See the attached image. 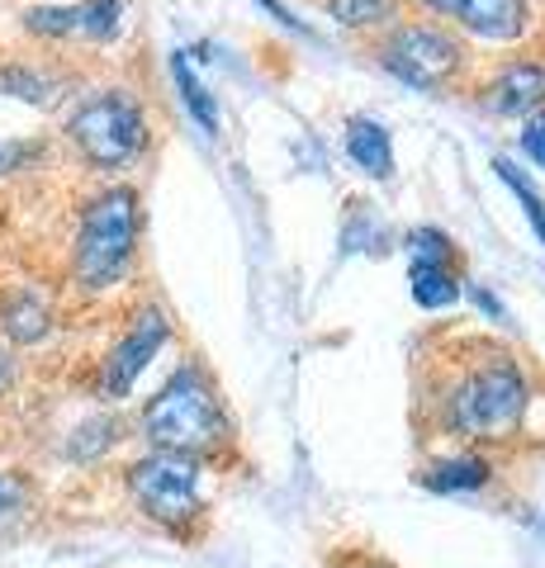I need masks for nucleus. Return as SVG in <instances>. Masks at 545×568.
Here are the masks:
<instances>
[{
  "mask_svg": "<svg viewBox=\"0 0 545 568\" xmlns=\"http://www.w3.org/2000/svg\"><path fill=\"white\" fill-rule=\"evenodd\" d=\"M129 493L162 526H181L200 511V465L190 455L152 450L129 469Z\"/></svg>",
  "mask_w": 545,
  "mask_h": 568,
  "instance_id": "nucleus-6",
  "label": "nucleus"
},
{
  "mask_svg": "<svg viewBox=\"0 0 545 568\" xmlns=\"http://www.w3.org/2000/svg\"><path fill=\"white\" fill-rule=\"evenodd\" d=\"M0 327H6L10 342L33 346V342H43V336L52 332V313H48L33 294H20V298H10L6 317H0Z\"/></svg>",
  "mask_w": 545,
  "mask_h": 568,
  "instance_id": "nucleus-14",
  "label": "nucleus"
},
{
  "mask_svg": "<svg viewBox=\"0 0 545 568\" xmlns=\"http://www.w3.org/2000/svg\"><path fill=\"white\" fill-rule=\"evenodd\" d=\"M455 20L488 43H507L526 29V0H461Z\"/></svg>",
  "mask_w": 545,
  "mask_h": 568,
  "instance_id": "nucleus-10",
  "label": "nucleus"
},
{
  "mask_svg": "<svg viewBox=\"0 0 545 568\" xmlns=\"http://www.w3.org/2000/svg\"><path fill=\"white\" fill-rule=\"evenodd\" d=\"M488 484V465L480 455H465V459H442V465L427 469V488L436 493H474Z\"/></svg>",
  "mask_w": 545,
  "mask_h": 568,
  "instance_id": "nucleus-15",
  "label": "nucleus"
},
{
  "mask_svg": "<svg viewBox=\"0 0 545 568\" xmlns=\"http://www.w3.org/2000/svg\"><path fill=\"white\" fill-rule=\"evenodd\" d=\"M14 384V355L0 351V398H6V388Z\"/></svg>",
  "mask_w": 545,
  "mask_h": 568,
  "instance_id": "nucleus-25",
  "label": "nucleus"
},
{
  "mask_svg": "<svg viewBox=\"0 0 545 568\" xmlns=\"http://www.w3.org/2000/svg\"><path fill=\"white\" fill-rule=\"evenodd\" d=\"M67 138L77 142V152L91 166H104V171L129 166L133 156L148 148L143 104H138L129 91L91 95L72 119H67Z\"/></svg>",
  "mask_w": 545,
  "mask_h": 568,
  "instance_id": "nucleus-4",
  "label": "nucleus"
},
{
  "mask_svg": "<svg viewBox=\"0 0 545 568\" xmlns=\"http://www.w3.org/2000/svg\"><path fill=\"white\" fill-rule=\"evenodd\" d=\"M24 497H29L24 478H14V474H0V521H6V517H14V511L24 507Z\"/></svg>",
  "mask_w": 545,
  "mask_h": 568,
  "instance_id": "nucleus-21",
  "label": "nucleus"
},
{
  "mask_svg": "<svg viewBox=\"0 0 545 568\" xmlns=\"http://www.w3.org/2000/svg\"><path fill=\"white\" fill-rule=\"evenodd\" d=\"M143 432L157 450H171V455H204L228 440V422H223V407L219 394L195 365H181L175 375L162 384L148 407H143Z\"/></svg>",
  "mask_w": 545,
  "mask_h": 568,
  "instance_id": "nucleus-2",
  "label": "nucleus"
},
{
  "mask_svg": "<svg viewBox=\"0 0 545 568\" xmlns=\"http://www.w3.org/2000/svg\"><path fill=\"white\" fill-rule=\"evenodd\" d=\"M166 336H171V323H166L162 308H143V313H138L133 327L124 332V342L104 355V365H100V394L104 398H129V388L152 365V355L166 346Z\"/></svg>",
  "mask_w": 545,
  "mask_h": 568,
  "instance_id": "nucleus-7",
  "label": "nucleus"
},
{
  "mask_svg": "<svg viewBox=\"0 0 545 568\" xmlns=\"http://www.w3.org/2000/svg\"><path fill=\"white\" fill-rule=\"evenodd\" d=\"M380 67L394 71L403 85L417 91H442L465 67V43L442 24H403L380 43Z\"/></svg>",
  "mask_w": 545,
  "mask_h": 568,
  "instance_id": "nucleus-5",
  "label": "nucleus"
},
{
  "mask_svg": "<svg viewBox=\"0 0 545 568\" xmlns=\"http://www.w3.org/2000/svg\"><path fill=\"white\" fill-rule=\"evenodd\" d=\"M413 252H417V261H427V265H442L446 256H451V242L436 233V227H417L413 233Z\"/></svg>",
  "mask_w": 545,
  "mask_h": 568,
  "instance_id": "nucleus-19",
  "label": "nucleus"
},
{
  "mask_svg": "<svg viewBox=\"0 0 545 568\" xmlns=\"http://www.w3.org/2000/svg\"><path fill=\"white\" fill-rule=\"evenodd\" d=\"M171 77H175V85H181L185 110L195 114V123H200L209 138H214V133H219V104H214V95L204 91V81L195 77V67H190L185 52H171Z\"/></svg>",
  "mask_w": 545,
  "mask_h": 568,
  "instance_id": "nucleus-12",
  "label": "nucleus"
},
{
  "mask_svg": "<svg viewBox=\"0 0 545 568\" xmlns=\"http://www.w3.org/2000/svg\"><path fill=\"white\" fill-rule=\"evenodd\" d=\"M522 148H526V152H532V156H536V162L545 166V119H536V123H532V129H526V138H522Z\"/></svg>",
  "mask_w": 545,
  "mask_h": 568,
  "instance_id": "nucleus-23",
  "label": "nucleus"
},
{
  "mask_svg": "<svg viewBox=\"0 0 545 568\" xmlns=\"http://www.w3.org/2000/svg\"><path fill=\"white\" fill-rule=\"evenodd\" d=\"M327 10L346 29H371L380 20H390V0H327Z\"/></svg>",
  "mask_w": 545,
  "mask_h": 568,
  "instance_id": "nucleus-18",
  "label": "nucleus"
},
{
  "mask_svg": "<svg viewBox=\"0 0 545 568\" xmlns=\"http://www.w3.org/2000/svg\"><path fill=\"white\" fill-rule=\"evenodd\" d=\"M488 100L503 114H532L545 104V62H507L494 85H488Z\"/></svg>",
  "mask_w": 545,
  "mask_h": 568,
  "instance_id": "nucleus-9",
  "label": "nucleus"
},
{
  "mask_svg": "<svg viewBox=\"0 0 545 568\" xmlns=\"http://www.w3.org/2000/svg\"><path fill=\"white\" fill-rule=\"evenodd\" d=\"M346 156L365 175H375V181H390V175H394L390 133H384L375 119H351V129H346Z\"/></svg>",
  "mask_w": 545,
  "mask_h": 568,
  "instance_id": "nucleus-11",
  "label": "nucleus"
},
{
  "mask_svg": "<svg viewBox=\"0 0 545 568\" xmlns=\"http://www.w3.org/2000/svg\"><path fill=\"white\" fill-rule=\"evenodd\" d=\"M0 95H14V100H29V104H52V81L39 77L33 67H0Z\"/></svg>",
  "mask_w": 545,
  "mask_h": 568,
  "instance_id": "nucleus-16",
  "label": "nucleus"
},
{
  "mask_svg": "<svg viewBox=\"0 0 545 568\" xmlns=\"http://www.w3.org/2000/svg\"><path fill=\"white\" fill-rule=\"evenodd\" d=\"M417 6H427L432 14H446V20H455V10H461V0H417Z\"/></svg>",
  "mask_w": 545,
  "mask_h": 568,
  "instance_id": "nucleus-24",
  "label": "nucleus"
},
{
  "mask_svg": "<svg viewBox=\"0 0 545 568\" xmlns=\"http://www.w3.org/2000/svg\"><path fill=\"white\" fill-rule=\"evenodd\" d=\"M461 298V284L446 265H427V261H413V304L427 308V313H442Z\"/></svg>",
  "mask_w": 545,
  "mask_h": 568,
  "instance_id": "nucleus-13",
  "label": "nucleus"
},
{
  "mask_svg": "<svg viewBox=\"0 0 545 568\" xmlns=\"http://www.w3.org/2000/svg\"><path fill=\"white\" fill-rule=\"evenodd\" d=\"M494 171H498V181L507 185V190H513L517 194V200H522V209H526V219H532V227H536V237H541V246H545V200H541V194H536V185L532 181H526V175L513 166V162H507V156H498V162H494Z\"/></svg>",
  "mask_w": 545,
  "mask_h": 568,
  "instance_id": "nucleus-17",
  "label": "nucleus"
},
{
  "mask_svg": "<svg viewBox=\"0 0 545 568\" xmlns=\"http://www.w3.org/2000/svg\"><path fill=\"white\" fill-rule=\"evenodd\" d=\"M33 152H39V148H29V142H0V175L20 171Z\"/></svg>",
  "mask_w": 545,
  "mask_h": 568,
  "instance_id": "nucleus-22",
  "label": "nucleus"
},
{
  "mask_svg": "<svg viewBox=\"0 0 545 568\" xmlns=\"http://www.w3.org/2000/svg\"><path fill=\"white\" fill-rule=\"evenodd\" d=\"M446 413H451L455 432L470 440H507L526 413V379H522L517 361L488 355L484 365H474L470 375L451 388Z\"/></svg>",
  "mask_w": 545,
  "mask_h": 568,
  "instance_id": "nucleus-3",
  "label": "nucleus"
},
{
  "mask_svg": "<svg viewBox=\"0 0 545 568\" xmlns=\"http://www.w3.org/2000/svg\"><path fill=\"white\" fill-rule=\"evenodd\" d=\"M129 0H81V6H33L24 10V29L39 39H91L104 43L124 24Z\"/></svg>",
  "mask_w": 545,
  "mask_h": 568,
  "instance_id": "nucleus-8",
  "label": "nucleus"
},
{
  "mask_svg": "<svg viewBox=\"0 0 545 568\" xmlns=\"http://www.w3.org/2000/svg\"><path fill=\"white\" fill-rule=\"evenodd\" d=\"M81 436H91V440H77L72 455L77 459H91L95 450H104L114 440V422H91V426H81Z\"/></svg>",
  "mask_w": 545,
  "mask_h": 568,
  "instance_id": "nucleus-20",
  "label": "nucleus"
},
{
  "mask_svg": "<svg viewBox=\"0 0 545 568\" xmlns=\"http://www.w3.org/2000/svg\"><path fill=\"white\" fill-rule=\"evenodd\" d=\"M138 223H143V213H138V190L129 185H110L85 204L77 246H72L77 290L100 294L129 275L133 252H138Z\"/></svg>",
  "mask_w": 545,
  "mask_h": 568,
  "instance_id": "nucleus-1",
  "label": "nucleus"
}]
</instances>
